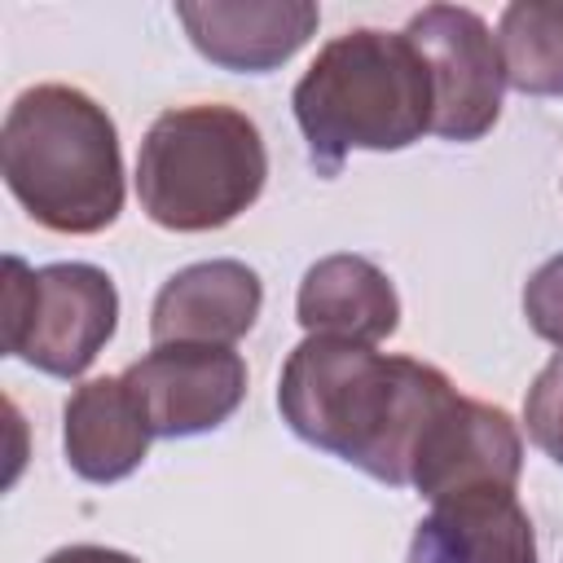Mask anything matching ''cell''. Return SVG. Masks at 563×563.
Instances as JSON below:
<instances>
[{
	"instance_id": "cell-10",
	"label": "cell",
	"mask_w": 563,
	"mask_h": 563,
	"mask_svg": "<svg viewBox=\"0 0 563 563\" xmlns=\"http://www.w3.org/2000/svg\"><path fill=\"white\" fill-rule=\"evenodd\" d=\"M264 308V282L242 260H202L163 282L150 308L154 343H238Z\"/></svg>"
},
{
	"instance_id": "cell-2",
	"label": "cell",
	"mask_w": 563,
	"mask_h": 563,
	"mask_svg": "<svg viewBox=\"0 0 563 563\" xmlns=\"http://www.w3.org/2000/svg\"><path fill=\"white\" fill-rule=\"evenodd\" d=\"M0 176L40 229L101 233L123 211L119 128L84 88L35 84L4 114Z\"/></svg>"
},
{
	"instance_id": "cell-7",
	"label": "cell",
	"mask_w": 563,
	"mask_h": 563,
	"mask_svg": "<svg viewBox=\"0 0 563 563\" xmlns=\"http://www.w3.org/2000/svg\"><path fill=\"white\" fill-rule=\"evenodd\" d=\"M150 431L185 440L216 431L246 400V361L220 343H154L123 369Z\"/></svg>"
},
{
	"instance_id": "cell-12",
	"label": "cell",
	"mask_w": 563,
	"mask_h": 563,
	"mask_svg": "<svg viewBox=\"0 0 563 563\" xmlns=\"http://www.w3.org/2000/svg\"><path fill=\"white\" fill-rule=\"evenodd\" d=\"M150 422L128 391L123 374L88 378L70 391L62 409V449L79 479L88 484H119L128 479L150 453Z\"/></svg>"
},
{
	"instance_id": "cell-15",
	"label": "cell",
	"mask_w": 563,
	"mask_h": 563,
	"mask_svg": "<svg viewBox=\"0 0 563 563\" xmlns=\"http://www.w3.org/2000/svg\"><path fill=\"white\" fill-rule=\"evenodd\" d=\"M523 427H528V440L554 466H563V352H554L532 378L523 396Z\"/></svg>"
},
{
	"instance_id": "cell-16",
	"label": "cell",
	"mask_w": 563,
	"mask_h": 563,
	"mask_svg": "<svg viewBox=\"0 0 563 563\" xmlns=\"http://www.w3.org/2000/svg\"><path fill=\"white\" fill-rule=\"evenodd\" d=\"M523 317L532 334L563 352V255H550L523 286Z\"/></svg>"
},
{
	"instance_id": "cell-8",
	"label": "cell",
	"mask_w": 563,
	"mask_h": 563,
	"mask_svg": "<svg viewBox=\"0 0 563 563\" xmlns=\"http://www.w3.org/2000/svg\"><path fill=\"white\" fill-rule=\"evenodd\" d=\"M523 471V435L501 405L453 396L413 453L409 484L431 501H453L466 493L515 488Z\"/></svg>"
},
{
	"instance_id": "cell-1",
	"label": "cell",
	"mask_w": 563,
	"mask_h": 563,
	"mask_svg": "<svg viewBox=\"0 0 563 563\" xmlns=\"http://www.w3.org/2000/svg\"><path fill=\"white\" fill-rule=\"evenodd\" d=\"M453 383L413 356H387L369 343L308 334L282 365V422L312 449L405 488L431 418L453 400Z\"/></svg>"
},
{
	"instance_id": "cell-6",
	"label": "cell",
	"mask_w": 563,
	"mask_h": 563,
	"mask_svg": "<svg viewBox=\"0 0 563 563\" xmlns=\"http://www.w3.org/2000/svg\"><path fill=\"white\" fill-rule=\"evenodd\" d=\"M405 40L431 75V132L462 145L488 136L501 119L506 88L488 22L462 4H427L405 22Z\"/></svg>"
},
{
	"instance_id": "cell-9",
	"label": "cell",
	"mask_w": 563,
	"mask_h": 563,
	"mask_svg": "<svg viewBox=\"0 0 563 563\" xmlns=\"http://www.w3.org/2000/svg\"><path fill=\"white\" fill-rule=\"evenodd\" d=\"M176 18L211 66L268 75L317 35L321 9L312 0H180Z\"/></svg>"
},
{
	"instance_id": "cell-18",
	"label": "cell",
	"mask_w": 563,
	"mask_h": 563,
	"mask_svg": "<svg viewBox=\"0 0 563 563\" xmlns=\"http://www.w3.org/2000/svg\"><path fill=\"white\" fill-rule=\"evenodd\" d=\"M413 563H453V559L444 554V545L431 532H418V559Z\"/></svg>"
},
{
	"instance_id": "cell-5",
	"label": "cell",
	"mask_w": 563,
	"mask_h": 563,
	"mask_svg": "<svg viewBox=\"0 0 563 563\" xmlns=\"http://www.w3.org/2000/svg\"><path fill=\"white\" fill-rule=\"evenodd\" d=\"M4 352L53 378H79L119 330V290L97 264L31 268L4 255Z\"/></svg>"
},
{
	"instance_id": "cell-3",
	"label": "cell",
	"mask_w": 563,
	"mask_h": 563,
	"mask_svg": "<svg viewBox=\"0 0 563 563\" xmlns=\"http://www.w3.org/2000/svg\"><path fill=\"white\" fill-rule=\"evenodd\" d=\"M290 106L312 167L339 176L352 150L391 154L431 132V75L405 31L356 26L317 48Z\"/></svg>"
},
{
	"instance_id": "cell-4",
	"label": "cell",
	"mask_w": 563,
	"mask_h": 563,
	"mask_svg": "<svg viewBox=\"0 0 563 563\" xmlns=\"http://www.w3.org/2000/svg\"><path fill=\"white\" fill-rule=\"evenodd\" d=\"M268 180V150L233 106L202 101L163 110L136 154L141 211L172 233H211L233 224Z\"/></svg>"
},
{
	"instance_id": "cell-17",
	"label": "cell",
	"mask_w": 563,
	"mask_h": 563,
	"mask_svg": "<svg viewBox=\"0 0 563 563\" xmlns=\"http://www.w3.org/2000/svg\"><path fill=\"white\" fill-rule=\"evenodd\" d=\"M44 563H141V559L123 554V550H110V545H62Z\"/></svg>"
},
{
	"instance_id": "cell-13",
	"label": "cell",
	"mask_w": 563,
	"mask_h": 563,
	"mask_svg": "<svg viewBox=\"0 0 563 563\" xmlns=\"http://www.w3.org/2000/svg\"><path fill=\"white\" fill-rule=\"evenodd\" d=\"M418 528L431 532L453 563H537L532 519L519 506L515 488H488L440 501Z\"/></svg>"
},
{
	"instance_id": "cell-14",
	"label": "cell",
	"mask_w": 563,
	"mask_h": 563,
	"mask_svg": "<svg viewBox=\"0 0 563 563\" xmlns=\"http://www.w3.org/2000/svg\"><path fill=\"white\" fill-rule=\"evenodd\" d=\"M497 57L506 88L523 97H563V0H515L497 18Z\"/></svg>"
},
{
	"instance_id": "cell-11",
	"label": "cell",
	"mask_w": 563,
	"mask_h": 563,
	"mask_svg": "<svg viewBox=\"0 0 563 563\" xmlns=\"http://www.w3.org/2000/svg\"><path fill=\"white\" fill-rule=\"evenodd\" d=\"M295 317L308 334L352 339L374 347L400 330V295L374 260L339 251L303 273L295 295Z\"/></svg>"
}]
</instances>
